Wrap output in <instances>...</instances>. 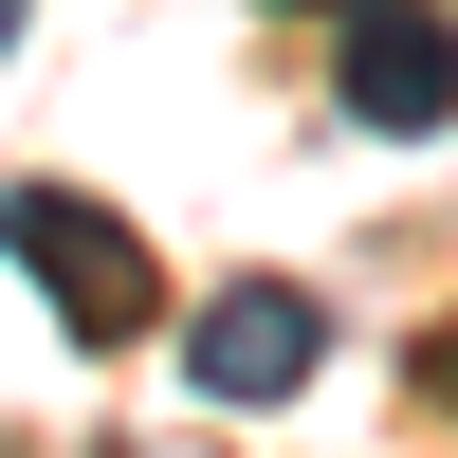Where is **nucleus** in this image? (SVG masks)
Wrapping results in <instances>:
<instances>
[{
  "label": "nucleus",
  "instance_id": "f257e3e1",
  "mask_svg": "<svg viewBox=\"0 0 458 458\" xmlns=\"http://www.w3.org/2000/svg\"><path fill=\"white\" fill-rule=\"evenodd\" d=\"M0 257L55 293V330H73V349H129V330H165V276H147V239L92 202V183H0Z\"/></svg>",
  "mask_w": 458,
  "mask_h": 458
},
{
  "label": "nucleus",
  "instance_id": "f03ea898",
  "mask_svg": "<svg viewBox=\"0 0 458 458\" xmlns=\"http://www.w3.org/2000/svg\"><path fill=\"white\" fill-rule=\"evenodd\" d=\"M312 367H330V293L312 276H220L183 312V386L202 403H293Z\"/></svg>",
  "mask_w": 458,
  "mask_h": 458
},
{
  "label": "nucleus",
  "instance_id": "7ed1b4c3",
  "mask_svg": "<svg viewBox=\"0 0 458 458\" xmlns=\"http://www.w3.org/2000/svg\"><path fill=\"white\" fill-rule=\"evenodd\" d=\"M330 92H349V129L422 147L458 110V19H422V0H349V37H330Z\"/></svg>",
  "mask_w": 458,
  "mask_h": 458
},
{
  "label": "nucleus",
  "instance_id": "20e7f679",
  "mask_svg": "<svg viewBox=\"0 0 458 458\" xmlns=\"http://www.w3.org/2000/svg\"><path fill=\"white\" fill-rule=\"evenodd\" d=\"M19 19H37V0H0V55H19Z\"/></svg>",
  "mask_w": 458,
  "mask_h": 458
},
{
  "label": "nucleus",
  "instance_id": "39448f33",
  "mask_svg": "<svg viewBox=\"0 0 458 458\" xmlns=\"http://www.w3.org/2000/svg\"><path fill=\"white\" fill-rule=\"evenodd\" d=\"M440 403H458V330H440Z\"/></svg>",
  "mask_w": 458,
  "mask_h": 458
}]
</instances>
